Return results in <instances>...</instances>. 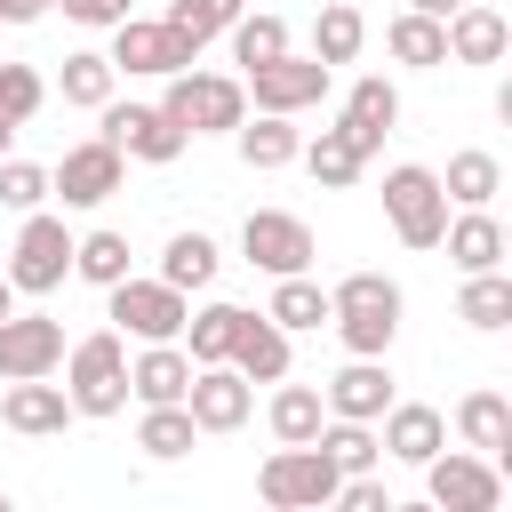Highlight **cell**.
<instances>
[{
    "label": "cell",
    "mask_w": 512,
    "mask_h": 512,
    "mask_svg": "<svg viewBox=\"0 0 512 512\" xmlns=\"http://www.w3.org/2000/svg\"><path fill=\"white\" fill-rule=\"evenodd\" d=\"M328 328L344 336V352H392V336H400V280L344 272L328 288Z\"/></svg>",
    "instance_id": "1"
},
{
    "label": "cell",
    "mask_w": 512,
    "mask_h": 512,
    "mask_svg": "<svg viewBox=\"0 0 512 512\" xmlns=\"http://www.w3.org/2000/svg\"><path fill=\"white\" fill-rule=\"evenodd\" d=\"M64 392H72V416H120L128 408V336L96 328V336L64 344Z\"/></svg>",
    "instance_id": "2"
},
{
    "label": "cell",
    "mask_w": 512,
    "mask_h": 512,
    "mask_svg": "<svg viewBox=\"0 0 512 512\" xmlns=\"http://www.w3.org/2000/svg\"><path fill=\"white\" fill-rule=\"evenodd\" d=\"M160 112L184 128V136H232L240 120H248V88L240 80H224V72H168V96H160Z\"/></svg>",
    "instance_id": "3"
},
{
    "label": "cell",
    "mask_w": 512,
    "mask_h": 512,
    "mask_svg": "<svg viewBox=\"0 0 512 512\" xmlns=\"http://www.w3.org/2000/svg\"><path fill=\"white\" fill-rule=\"evenodd\" d=\"M336 464H328V448L320 440H296V448H272L264 456V472H256V496L272 504V512H320V504H336Z\"/></svg>",
    "instance_id": "4"
},
{
    "label": "cell",
    "mask_w": 512,
    "mask_h": 512,
    "mask_svg": "<svg viewBox=\"0 0 512 512\" xmlns=\"http://www.w3.org/2000/svg\"><path fill=\"white\" fill-rule=\"evenodd\" d=\"M384 224L400 232V248H440V232H448V192H440V176L416 168V160L384 168Z\"/></svg>",
    "instance_id": "5"
},
{
    "label": "cell",
    "mask_w": 512,
    "mask_h": 512,
    "mask_svg": "<svg viewBox=\"0 0 512 512\" xmlns=\"http://www.w3.org/2000/svg\"><path fill=\"white\" fill-rule=\"evenodd\" d=\"M424 472V496L440 512H496L504 504V464L496 456H472V448H440L416 464Z\"/></svg>",
    "instance_id": "6"
},
{
    "label": "cell",
    "mask_w": 512,
    "mask_h": 512,
    "mask_svg": "<svg viewBox=\"0 0 512 512\" xmlns=\"http://www.w3.org/2000/svg\"><path fill=\"white\" fill-rule=\"evenodd\" d=\"M64 272H72V232H64V216L32 208L16 248H8V288L16 296H48V288H64Z\"/></svg>",
    "instance_id": "7"
},
{
    "label": "cell",
    "mask_w": 512,
    "mask_h": 512,
    "mask_svg": "<svg viewBox=\"0 0 512 512\" xmlns=\"http://www.w3.org/2000/svg\"><path fill=\"white\" fill-rule=\"evenodd\" d=\"M104 296H112V328H120V336H136V344L184 336V312H192V304H184V288H168L160 272H152V280L128 272V280H112Z\"/></svg>",
    "instance_id": "8"
},
{
    "label": "cell",
    "mask_w": 512,
    "mask_h": 512,
    "mask_svg": "<svg viewBox=\"0 0 512 512\" xmlns=\"http://www.w3.org/2000/svg\"><path fill=\"white\" fill-rule=\"evenodd\" d=\"M120 184H128V152H120V144H104V136L72 144V152L48 168V200H64V208H104Z\"/></svg>",
    "instance_id": "9"
},
{
    "label": "cell",
    "mask_w": 512,
    "mask_h": 512,
    "mask_svg": "<svg viewBox=\"0 0 512 512\" xmlns=\"http://www.w3.org/2000/svg\"><path fill=\"white\" fill-rule=\"evenodd\" d=\"M328 80H336V64H320V56H296V48H280L272 64H256L240 88L256 96V112H304V104H320L328 96Z\"/></svg>",
    "instance_id": "10"
},
{
    "label": "cell",
    "mask_w": 512,
    "mask_h": 512,
    "mask_svg": "<svg viewBox=\"0 0 512 512\" xmlns=\"http://www.w3.org/2000/svg\"><path fill=\"white\" fill-rule=\"evenodd\" d=\"M240 256L256 264V272H312V256H320V240H312V224L304 216H288V208H256L248 224H240Z\"/></svg>",
    "instance_id": "11"
},
{
    "label": "cell",
    "mask_w": 512,
    "mask_h": 512,
    "mask_svg": "<svg viewBox=\"0 0 512 512\" xmlns=\"http://www.w3.org/2000/svg\"><path fill=\"white\" fill-rule=\"evenodd\" d=\"M184 64H200V48H192L184 32H168L160 16H120V24H112V72H152V80H168V72H184Z\"/></svg>",
    "instance_id": "12"
},
{
    "label": "cell",
    "mask_w": 512,
    "mask_h": 512,
    "mask_svg": "<svg viewBox=\"0 0 512 512\" xmlns=\"http://www.w3.org/2000/svg\"><path fill=\"white\" fill-rule=\"evenodd\" d=\"M96 112H104V144H120L128 160H152V168H168V160L192 144V136H184V128H176L160 104H96Z\"/></svg>",
    "instance_id": "13"
},
{
    "label": "cell",
    "mask_w": 512,
    "mask_h": 512,
    "mask_svg": "<svg viewBox=\"0 0 512 512\" xmlns=\"http://www.w3.org/2000/svg\"><path fill=\"white\" fill-rule=\"evenodd\" d=\"M184 408H192V424H200V432H240V424H248V408H256V384H248L232 360H208V368H192Z\"/></svg>",
    "instance_id": "14"
},
{
    "label": "cell",
    "mask_w": 512,
    "mask_h": 512,
    "mask_svg": "<svg viewBox=\"0 0 512 512\" xmlns=\"http://www.w3.org/2000/svg\"><path fill=\"white\" fill-rule=\"evenodd\" d=\"M320 400H328V416H352V424H376L384 408H392V368H384V352H352L328 384H320Z\"/></svg>",
    "instance_id": "15"
},
{
    "label": "cell",
    "mask_w": 512,
    "mask_h": 512,
    "mask_svg": "<svg viewBox=\"0 0 512 512\" xmlns=\"http://www.w3.org/2000/svg\"><path fill=\"white\" fill-rule=\"evenodd\" d=\"M56 368H64V320L8 312L0 320V376H56Z\"/></svg>",
    "instance_id": "16"
},
{
    "label": "cell",
    "mask_w": 512,
    "mask_h": 512,
    "mask_svg": "<svg viewBox=\"0 0 512 512\" xmlns=\"http://www.w3.org/2000/svg\"><path fill=\"white\" fill-rule=\"evenodd\" d=\"M0 424L24 432V440H48V432L72 424V392L48 384V376H8V392H0Z\"/></svg>",
    "instance_id": "17"
},
{
    "label": "cell",
    "mask_w": 512,
    "mask_h": 512,
    "mask_svg": "<svg viewBox=\"0 0 512 512\" xmlns=\"http://www.w3.org/2000/svg\"><path fill=\"white\" fill-rule=\"evenodd\" d=\"M392 120H400V88H392L384 72H368V80H352V96H344V120H336V128H344V136H352V144H360L368 160L384 152V136H392Z\"/></svg>",
    "instance_id": "18"
},
{
    "label": "cell",
    "mask_w": 512,
    "mask_h": 512,
    "mask_svg": "<svg viewBox=\"0 0 512 512\" xmlns=\"http://www.w3.org/2000/svg\"><path fill=\"white\" fill-rule=\"evenodd\" d=\"M248 384H280L288 376V328L272 320V312H240V328H232V352H224Z\"/></svg>",
    "instance_id": "19"
},
{
    "label": "cell",
    "mask_w": 512,
    "mask_h": 512,
    "mask_svg": "<svg viewBox=\"0 0 512 512\" xmlns=\"http://www.w3.org/2000/svg\"><path fill=\"white\" fill-rule=\"evenodd\" d=\"M376 424H384V440H376V448H384V456H400V464H424V456H440V448H448V416H440V408H424V400H392Z\"/></svg>",
    "instance_id": "20"
},
{
    "label": "cell",
    "mask_w": 512,
    "mask_h": 512,
    "mask_svg": "<svg viewBox=\"0 0 512 512\" xmlns=\"http://www.w3.org/2000/svg\"><path fill=\"white\" fill-rule=\"evenodd\" d=\"M440 32H448V64H504V48H512V24L496 8H480V0L440 16Z\"/></svg>",
    "instance_id": "21"
},
{
    "label": "cell",
    "mask_w": 512,
    "mask_h": 512,
    "mask_svg": "<svg viewBox=\"0 0 512 512\" xmlns=\"http://www.w3.org/2000/svg\"><path fill=\"white\" fill-rule=\"evenodd\" d=\"M456 440L472 448V456H512V400L496 392V384H480V392H464L456 400Z\"/></svg>",
    "instance_id": "22"
},
{
    "label": "cell",
    "mask_w": 512,
    "mask_h": 512,
    "mask_svg": "<svg viewBox=\"0 0 512 512\" xmlns=\"http://www.w3.org/2000/svg\"><path fill=\"white\" fill-rule=\"evenodd\" d=\"M184 384H192V352L168 336V344H144L136 360H128V400H184Z\"/></svg>",
    "instance_id": "23"
},
{
    "label": "cell",
    "mask_w": 512,
    "mask_h": 512,
    "mask_svg": "<svg viewBox=\"0 0 512 512\" xmlns=\"http://www.w3.org/2000/svg\"><path fill=\"white\" fill-rule=\"evenodd\" d=\"M440 240H448V264H456V272H496V264H504V248H512V240H504V224H496L488 208L448 216V232H440Z\"/></svg>",
    "instance_id": "24"
},
{
    "label": "cell",
    "mask_w": 512,
    "mask_h": 512,
    "mask_svg": "<svg viewBox=\"0 0 512 512\" xmlns=\"http://www.w3.org/2000/svg\"><path fill=\"white\" fill-rule=\"evenodd\" d=\"M296 160L312 168V184H320V192H344V184H360V168H368V152H360L344 128H320L312 144H296Z\"/></svg>",
    "instance_id": "25"
},
{
    "label": "cell",
    "mask_w": 512,
    "mask_h": 512,
    "mask_svg": "<svg viewBox=\"0 0 512 512\" xmlns=\"http://www.w3.org/2000/svg\"><path fill=\"white\" fill-rule=\"evenodd\" d=\"M384 48H392L408 72H432V64H448V32H440V16H416V8H400V16L384 24Z\"/></svg>",
    "instance_id": "26"
},
{
    "label": "cell",
    "mask_w": 512,
    "mask_h": 512,
    "mask_svg": "<svg viewBox=\"0 0 512 512\" xmlns=\"http://www.w3.org/2000/svg\"><path fill=\"white\" fill-rule=\"evenodd\" d=\"M456 320H464V328H480V336H496V328H512V280H504V264H496V272H464V296H456Z\"/></svg>",
    "instance_id": "27"
},
{
    "label": "cell",
    "mask_w": 512,
    "mask_h": 512,
    "mask_svg": "<svg viewBox=\"0 0 512 512\" xmlns=\"http://www.w3.org/2000/svg\"><path fill=\"white\" fill-rule=\"evenodd\" d=\"M232 144H240V160H248V168H288L304 136L288 128V112H256V120H240V128H232Z\"/></svg>",
    "instance_id": "28"
},
{
    "label": "cell",
    "mask_w": 512,
    "mask_h": 512,
    "mask_svg": "<svg viewBox=\"0 0 512 512\" xmlns=\"http://www.w3.org/2000/svg\"><path fill=\"white\" fill-rule=\"evenodd\" d=\"M440 192H448V208H488L504 192V160L496 152H456L448 176H440Z\"/></svg>",
    "instance_id": "29"
},
{
    "label": "cell",
    "mask_w": 512,
    "mask_h": 512,
    "mask_svg": "<svg viewBox=\"0 0 512 512\" xmlns=\"http://www.w3.org/2000/svg\"><path fill=\"white\" fill-rule=\"evenodd\" d=\"M192 440H200V424H192V408H184V400H152V408H144V424H136V448H144V456H160V464H168V456H192Z\"/></svg>",
    "instance_id": "30"
},
{
    "label": "cell",
    "mask_w": 512,
    "mask_h": 512,
    "mask_svg": "<svg viewBox=\"0 0 512 512\" xmlns=\"http://www.w3.org/2000/svg\"><path fill=\"white\" fill-rule=\"evenodd\" d=\"M360 40H368V16H360L352 0H328V8L312 16V56H320V64H352Z\"/></svg>",
    "instance_id": "31"
},
{
    "label": "cell",
    "mask_w": 512,
    "mask_h": 512,
    "mask_svg": "<svg viewBox=\"0 0 512 512\" xmlns=\"http://www.w3.org/2000/svg\"><path fill=\"white\" fill-rule=\"evenodd\" d=\"M320 424H328V400H320V384H280V392H272V440H280V448L312 440Z\"/></svg>",
    "instance_id": "32"
},
{
    "label": "cell",
    "mask_w": 512,
    "mask_h": 512,
    "mask_svg": "<svg viewBox=\"0 0 512 512\" xmlns=\"http://www.w3.org/2000/svg\"><path fill=\"white\" fill-rule=\"evenodd\" d=\"M160 280L184 288V296L208 288V280H216V240H208V232H176V240L160 248Z\"/></svg>",
    "instance_id": "33"
},
{
    "label": "cell",
    "mask_w": 512,
    "mask_h": 512,
    "mask_svg": "<svg viewBox=\"0 0 512 512\" xmlns=\"http://www.w3.org/2000/svg\"><path fill=\"white\" fill-rule=\"evenodd\" d=\"M264 312H272L288 336H296V328H320V320H328V288H320L312 272H280V288H272Z\"/></svg>",
    "instance_id": "34"
},
{
    "label": "cell",
    "mask_w": 512,
    "mask_h": 512,
    "mask_svg": "<svg viewBox=\"0 0 512 512\" xmlns=\"http://www.w3.org/2000/svg\"><path fill=\"white\" fill-rule=\"evenodd\" d=\"M232 328H240V304H200V312H184V352H192V368L224 360V352H232Z\"/></svg>",
    "instance_id": "35"
},
{
    "label": "cell",
    "mask_w": 512,
    "mask_h": 512,
    "mask_svg": "<svg viewBox=\"0 0 512 512\" xmlns=\"http://www.w3.org/2000/svg\"><path fill=\"white\" fill-rule=\"evenodd\" d=\"M312 440L328 448L336 472H376V456H384V448H376V424H352V416H328Z\"/></svg>",
    "instance_id": "36"
},
{
    "label": "cell",
    "mask_w": 512,
    "mask_h": 512,
    "mask_svg": "<svg viewBox=\"0 0 512 512\" xmlns=\"http://www.w3.org/2000/svg\"><path fill=\"white\" fill-rule=\"evenodd\" d=\"M72 272H80L88 288L128 280V232H88V240H72Z\"/></svg>",
    "instance_id": "37"
},
{
    "label": "cell",
    "mask_w": 512,
    "mask_h": 512,
    "mask_svg": "<svg viewBox=\"0 0 512 512\" xmlns=\"http://www.w3.org/2000/svg\"><path fill=\"white\" fill-rule=\"evenodd\" d=\"M240 8H248V0H168V16H160V24H168V32H184L192 48H208L216 32H232V16H240Z\"/></svg>",
    "instance_id": "38"
},
{
    "label": "cell",
    "mask_w": 512,
    "mask_h": 512,
    "mask_svg": "<svg viewBox=\"0 0 512 512\" xmlns=\"http://www.w3.org/2000/svg\"><path fill=\"white\" fill-rule=\"evenodd\" d=\"M280 48H288V24H280V16H248V8L232 16V64H240V72L272 64Z\"/></svg>",
    "instance_id": "39"
},
{
    "label": "cell",
    "mask_w": 512,
    "mask_h": 512,
    "mask_svg": "<svg viewBox=\"0 0 512 512\" xmlns=\"http://www.w3.org/2000/svg\"><path fill=\"white\" fill-rule=\"evenodd\" d=\"M112 56H64V104H80V112H96V104H112Z\"/></svg>",
    "instance_id": "40"
},
{
    "label": "cell",
    "mask_w": 512,
    "mask_h": 512,
    "mask_svg": "<svg viewBox=\"0 0 512 512\" xmlns=\"http://www.w3.org/2000/svg\"><path fill=\"white\" fill-rule=\"evenodd\" d=\"M40 96H48V88H40L32 64H0V120H8V128H24V120L40 112Z\"/></svg>",
    "instance_id": "41"
},
{
    "label": "cell",
    "mask_w": 512,
    "mask_h": 512,
    "mask_svg": "<svg viewBox=\"0 0 512 512\" xmlns=\"http://www.w3.org/2000/svg\"><path fill=\"white\" fill-rule=\"evenodd\" d=\"M40 200H48V168H32V160H0V208L32 216Z\"/></svg>",
    "instance_id": "42"
},
{
    "label": "cell",
    "mask_w": 512,
    "mask_h": 512,
    "mask_svg": "<svg viewBox=\"0 0 512 512\" xmlns=\"http://www.w3.org/2000/svg\"><path fill=\"white\" fill-rule=\"evenodd\" d=\"M56 8H64L72 24H96V32H112V24L128 16V0H56Z\"/></svg>",
    "instance_id": "43"
},
{
    "label": "cell",
    "mask_w": 512,
    "mask_h": 512,
    "mask_svg": "<svg viewBox=\"0 0 512 512\" xmlns=\"http://www.w3.org/2000/svg\"><path fill=\"white\" fill-rule=\"evenodd\" d=\"M48 8H56V0H8V24H40Z\"/></svg>",
    "instance_id": "44"
},
{
    "label": "cell",
    "mask_w": 512,
    "mask_h": 512,
    "mask_svg": "<svg viewBox=\"0 0 512 512\" xmlns=\"http://www.w3.org/2000/svg\"><path fill=\"white\" fill-rule=\"evenodd\" d=\"M408 8H416V16H456L464 0H408Z\"/></svg>",
    "instance_id": "45"
},
{
    "label": "cell",
    "mask_w": 512,
    "mask_h": 512,
    "mask_svg": "<svg viewBox=\"0 0 512 512\" xmlns=\"http://www.w3.org/2000/svg\"><path fill=\"white\" fill-rule=\"evenodd\" d=\"M8 312H16V288H8V272H0V320H8Z\"/></svg>",
    "instance_id": "46"
},
{
    "label": "cell",
    "mask_w": 512,
    "mask_h": 512,
    "mask_svg": "<svg viewBox=\"0 0 512 512\" xmlns=\"http://www.w3.org/2000/svg\"><path fill=\"white\" fill-rule=\"evenodd\" d=\"M8 144H16V128H8V120H0V160H8Z\"/></svg>",
    "instance_id": "47"
},
{
    "label": "cell",
    "mask_w": 512,
    "mask_h": 512,
    "mask_svg": "<svg viewBox=\"0 0 512 512\" xmlns=\"http://www.w3.org/2000/svg\"><path fill=\"white\" fill-rule=\"evenodd\" d=\"M0 512H8V488H0Z\"/></svg>",
    "instance_id": "48"
},
{
    "label": "cell",
    "mask_w": 512,
    "mask_h": 512,
    "mask_svg": "<svg viewBox=\"0 0 512 512\" xmlns=\"http://www.w3.org/2000/svg\"><path fill=\"white\" fill-rule=\"evenodd\" d=\"M0 24H8V0H0Z\"/></svg>",
    "instance_id": "49"
}]
</instances>
